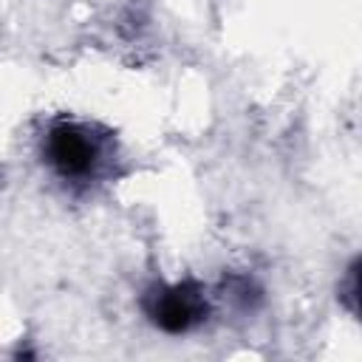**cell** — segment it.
I'll return each instance as SVG.
<instances>
[{
	"label": "cell",
	"mask_w": 362,
	"mask_h": 362,
	"mask_svg": "<svg viewBox=\"0 0 362 362\" xmlns=\"http://www.w3.org/2000/svg\"><path fill=\"white\" fill-rule=\"evenodd\" d=\"M42 153L62 181H90L102 167V139L79 122H57L48 127Z\"/></svg>",
	"instance_id": "obj_1"
},
{
	"label": "cell",
	"mask_w": 362,
	"mask_h": 362,
	"mask_svg": "<svg viewBox=\"0 0 362 362\" xmlns=\"http://www.w3.org/2000/svg\"><path fill=\"white\" fill-rule=\"evenodd\" d=\"M144 311L150 322L164 334H187L206 320L209 300L201 283L184 280V283L153 288L144 300Z\"/></svg>",
	"instance_id": "obj_2"
}]
</instances>
